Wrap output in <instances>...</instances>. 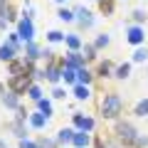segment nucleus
Masks as SVG:
<instances>
[{"mask_svg":"<svg viewBox=\"0 0 148 148\" xmlns=\"http://www.w3.org/2000/svg\"><path fill=\"white\" fill-rule=\"evenodd\" d=\"M119 131H121V138H126V141H133V138H136V136H133V128H131V126H121Z\"/></svg>","mask_w":148,"mask_h":148,"instance_id":"2","label":"nucleus"},{"mask_svg":"<svg viewBox=\"0 0 148 148\" xmlns=\"http://www.w3.org/2000/svg\"><path fill=\"white\" fill-rule=\"evenodd\" d=\"M141 30H131V40H133V42H138V40H141Z\"/></svg>","mask_w":148,"mask_h":148,"instance_id":"3","label":"nucleus"},{"mask_svg":"<svg viewBox=\"0 0 148 148\" xmlns=\"http://www.w3.org/2000/svg\"><path fill=\"white\" fill-rule=\"evenodd\" d=\"M146 111H148V101H143V104H138V114H141V116L146 114Z\"/></svg>","mask_w":148,"mask_h":148,"instance_id":"4","label":"nucleus"},{"mask_svg":"<svg viewBox=\"0 0 148 148\" xmlns=\"http://www.w3.org/2000/svg\"><path fill=\"white\" fill-rule=\"evenodd\" d=\"M119 109H121V101H119V96H109V99L104 101V116H116Z\"/></svg>","mask_w":148,"mask_h":148,"instance_id":"1","label":"nucleus"},{"mask_svg":"<svg viewBox=\"0 0 148 148\" xmlns=\"http://www.w3.org/2000/svg\"><path fill=\"white\" fill-rule=\"evenodd\" d=\"M30 32H32V30H30V25H27V22H22V35L30 37Z\"/></svg>","mask_w":148,"mask_h":148,"instance_id":"5","label":"nucleus"}]
</instances>
